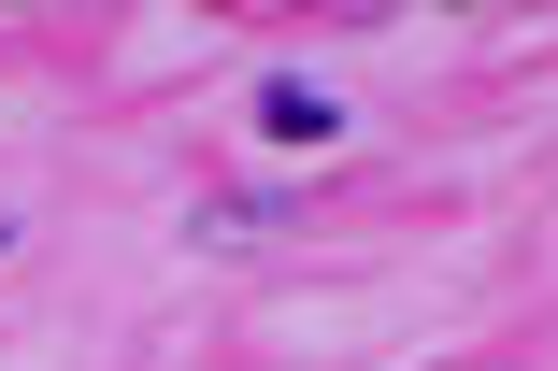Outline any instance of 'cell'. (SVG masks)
I'll return each mask as SVG.
<instances>
[{"label":"cell","instance_id":"6da1fadb","mask_svg":"<svg viewBox=\"0 0 558 371\" xmlns=\"http://www.w3.org/2000/svg\"><path fill=\"white\" fill-rule=\"evenodd\" d=\"M258 129H272V144H329V100H315V86H272Z\"/></svg>","mask_w":558,"mask_h":371}]
</instances>
